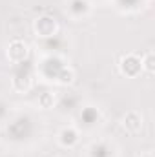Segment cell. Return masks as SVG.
Listing matches in <instances>:
<instances>
[{
  "instance_id": "obj_11",
  "label": "cell",
  "mask_w": 155,
  "mask_h": 157,
  "mask_svg": "<svg viewBox=\"0 0 155 157\" xmlns=\"http://www.w3.org/2000/svg\"><path fill=\"white\" fill-rule=\"evenodd\" d=\"M142 157H153V154H152V152H148V154H144Z\"/></svg>"
},
{
  "instance_id": "obj_1",
  "label": "cell",
  "mask_w": 155,
  "mask_h": 157,
  "mask_svg": "<svg viewBox=\"0 0 155 157\" xmlns=\"http://www.w3.org/2000/svg\"><path fill=\"white\" fill-rule=\"evenodd\" d=\"M33 33L37 39L42 40H49L53 39L57 33H59V22L55 17L51 15H42L39 18L33 20Z\"/></svg>"
},
{
  "instance_id": "obj_8",
  "label": "cell",
  "mask_w": 155,
  "mask_h": 157,
  "mask_svg": "<svg viewBox=\"0 0 155 157\" xmlns=\"http://www.w3.org/2000/svg\"><path fill=\"white\" fill-rule=\"evenodd\" d=\"M55 82L60 84V86H70V84H73V82H75V71H73V68L62 66L60 71H59L57 77H55Z\"/></svg>"
},
{
  "instance_id": "obj_6",
  "label": "cell",
  "mask_w": 155,
  "mask_h": 157,
  "mask_svg": "<svg viewBox=\"0 0 155 157\" xmlns=\"http://www.w3.org/2000/svg\"><path fill=\"white\" fill-rule=\"evenodd\" d=\"M66 13L71 18L80 20L91 13V2L89 0H68L66 2Z\"/></svg>"
},
{
  "instance_id": "obj_9",
  "label": "cell",
  "mask_w": 155,
  "mask_h": 157,
  "mask_svg": "<svg viewBox=\"0 0 155 157\" xmlns=\"http://www.w3.org/2000/svg\"><path fill=\"white\" fill-rule=\"evenodd\" d=\"M55 102H57V97H55L53 91H42L39 95V99H37V104L42 110H51L55 106Z\"/></svg>"
},
{
  "instance_id": "obj_5",
  "label": "cell",
  "mask_w": 155,
  "mask_h": 157,
  "mask_svg": "<svg viewBox=\"0 0 155 157\" xmlns=\"http://www.w3.org/2000/svg\"><path fill=\"white\" fill-rule=\"evenodd\" d=\"M57 143L62 148L71 150V148H75L78 143H80V132H78L75 126H64L57 133Z\"/></svg>"
},
{
  "instance_id": "obj_10",
  "label": "cell",
  "mask_w": 155,
  "mask_h": 157,
  "mask_svg": "<svg viewBox=\"0 0 155 157\" xmlns=\"http://www.w3.org/2000/svg\"><path fill=\"white\" fill-rule=\"evenodd\" d=\"M141 60H142V71H146L148 75H152L155 71V51L153 49L146 51L144 55H141Z\"/></svg>"
},
{
  "instance_id": "obj_7",
  "label": "cell",
  "mask_w": 155,
  "mask_h": 157,
  "mask_svg": "<svg viewBox=\"0 0 155 157\" xmlns=\"http://www.w3.org/2000/svg\"><path fill=\"white\" fill-rule=\"evenodd\" d=\"M11 88H13L17 93H20V95L29 93L31 88H33V75L28 73V71L17 73V75L13 77V80H11Z\"/></svg>"
},
{
  "instance_id": "obj_2",
  "label": "cell",
  "mask_w": 155,
  "mask_h": 157,
  "mask_svg": "<svg viewBox=\"0 0 155 157\" xmlns=\"http://www.w3.org/2000/svg\"><path fill=\"white\" fill-rule=\"evenodd\" d=\"M119 71L126 78H137L142 73V60L139 53H126L119 60Z\"/></svg>"
},
{
  "instance_id": "obj_3",
  "label": "cell",
  "mask_w": 155,
  "mask_h": 157,
  "mask_svg": "<svg viewBox=\"0 0 155 157\" xmlns=\"http://www.w3.org/2000/svg\"><path fill=\"white\" fill-rule=\"evenodd\" d=\"M6 57L11 64H24L29 59V46L28 42L20 39H15L9 42L7 49H6Z\"/></svg>"
},
{
  "instance_id": "obj_4",
  "label": "cell",
  "mask_w": 155,
  "mask_h": 157,
  "mask_svg": "<svg viewBox=\"0 0 155 157\" xmlns=\"http://www.w3.org/2000/svg\"><path fill=\"white\" fill-rule=\"evenodd\" d=\"M120 126H122V130H124L126 133H130V135H139V133L142 132V126H144V117H142L141 112L130 110V112H126V113L122 115Z\"/></svg>"
}]
</instances>
